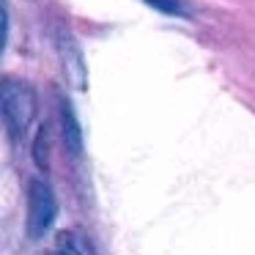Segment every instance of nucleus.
I'll use <instances>...</instances> for the list:
<instances>
[{
  "instance_id": "0eeeda50",
  "label": "nucleus",
  "mask_w": 255,
  "mask_h": 255,
  "mask_svg": "<svg viewBox=\"0 0 255 255\" xmlns=\"http://www.w3.org/2000/svg\"><path fill=\"white\" fill-rule=\"evenodd\" d=\"M6 36H8V8L6 0H0V55H3V47H6Z\"/></svg>"
},
{
  "instance_id": "20e7f679",
  "label": "nucleus",
  "mask_w": 255,
  "mask_h": 255,
  "mask_svg": "<svg viewBox=\"0 0 255 255\" xmlns=\"http://www.w3.org/2000/svg\"><path fill=\"white\" fill-rule=\"evenodd\" d=\"M148 6H154L156 11H165V14H173V17H187L189 8L184 6L181 0H145Z\"/></svg>"
},
{
  "instance_id": "f257e3e1",
  "label": "nucleus",
  "mask_w": 255,
  "mask_h": 255,
  "mask_svg": "<svg viewBox=\"0 0 255 255\" xmlns=\"http://www.w3.org/2000/svg\"><path fill=\"white\" fill-rule=\"evenodd\" d=\"M36 116V94L28 83L17 77L0 80V118L6 121L11 137H19Z\"/></svg>"
},
{
  "instance_id": "f03ea898",
  "label": "nucleus",
  "mask_w": 255,
  "mask_h": 255,
  "mask_svg": "<svg viewBox=\"0 0 255 255\" xmlns=\"http://www.w3.org/2000/svg\"><path fill=\"white\" fill-rule=\"evenodd\" d=\"M52 217H55V198H52L50 187L41 181H33L28 189V233L41 236L50 228Z\"/></svg>"
},
{
  "instance_id": "7ed1b4c3",
  "label": "nucleus",
  "mask_w": 255,
  "mask_h": 255,
  "mask_svg": "<svg viewBox=\"0 0 255 255\" xmlns=\"http://www.w3.org/2000/svg\"><path fill=\"white\" fill-rule=\"evenodd\" d=\"M58 44H61V58H63V69H66V74L74 80L77 88H83L85 85V66H83V55H80L74 39L72 36H61Z\"/></svg>"
},
{
  "instance_id": "39448f33",
  "label": "nucleus",
  "mask_w": 255,
  "mask_h": 255,
  "mask_svg": "<svg viewBox=\"0 0 255 255\" xmlns=\"http://www.w3.org/2000/svg\"><path fill=\"white\" fill-rule=\"evenodd\" d=\"M63 134H66V145H72L77 151L80 148V132H77V124H74V116L69 107H63Z\"/></svg>"
},
{
  "instance_id": "423d86ee",
  "label": "nucleus",
  "mask_w": 255,
  "mask_h": 255,
  "mask_svg": "<svg viewBox=\"0 0 255 255\" xmlns=\"http://www.w3.org/2000/svg\"><path fill=\"white\" fill-rule=\"evenodd\" d=\"M44 255H80L77 253V247H74V242L69 236H61L55 242V247L50 250V253H44Z\"/></svg>"
}]
</instances>
